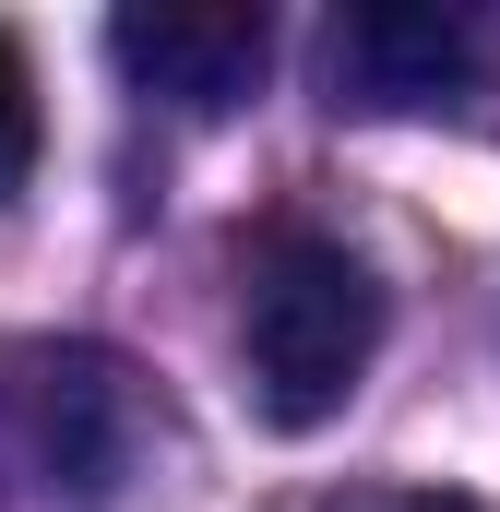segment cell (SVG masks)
<instances>
[{
  "instance_id": "obj_1",
  "label": "cell",
  "mask_w": 500,
  "mask_h": 512,
  "mask_svg": "<svg viewBox=\"0 0 500 512\" xmlns=\"http://www.w3.org/2000/svg\"><path fill=\"white\" fill-rule=\"evenodd\" d=\"M381 274L346 239L322 227H274L250 251V286H239V358H250V405L262 429H322L346 417V393L370 382L381 358Z\"/></svg>"
},
{
  "instance_id": "obj_2",
  "label": "cell",
  "mask_w": 500,
  "mask_h": 512,
  "mask_svg": "<svg viewBox=\"0 0 500 512\" xmlns=\"http://www.w3.org/2000/svg\"><path fill=\"white\" fill-rule=\"evenodd\" d=\"M0 405H12V441H24V465H36L48 489L108 501V489L131 477V429H143V405H131V370H120V358H96V346H24Z\"/></svg>"
},
{
  "instance_id": "obj_3",
  "label": "cell",
  "mask_w": 500,
  "mask_h": 512,
  "mask_svg": "<svg viewBox=\"0 0 500 512\" xmlns=\"http://www.w3.org/2000/svg\"><path fill=\"white\" fill-rule=\"evenodd\" d=\"M108 60L143 96L227 120L274 72V24H262V0H131V12H108Z\"/></svg>"
},
{
  "instance_id": "obj_4",
  "label": "cell",
  "mask_w": 500,
  "mask_h": 512,
  "mask_svg": "<svg viewBox=\"0 0 500 512\" xmlns=\"http://www.w3.org/2000/svg\"><path fill=\"white\" fill-rule=\"evenodd\" d=\"M465 72H477V12H441V0H358L322 36L334 108H453Z\"/></svg>"
},
{
  "instance_id": "obj_5",
  "label": "cell",
  "mask_w": 500,
  "mask_h": 512,
  "mask_svg": "<svg viewBox=\"0 0 500 512\" xmlns=\"http://www.w3.org/2000/svg\"><path fill=\"white\" fill-rule=\"evenodd\" d=\"M36 131H48V120H36V60L0 36V203L36 179Z\"/></svg>"
},
{
  "instance_id": "obj_6",
  "label": "cell",
  "mask_w": 500,
  "mask_h": 512,
  "mask_svg": "<svg viewBox=\"0 0 500 512\" xmlns=\"http://www.w3.org/2000/svg\"><path fill=\"white\" fill-rule=\"evenodd\" d=\"M310 512H477L465 489H334V501H310Z\"/></svg>"
}]
</instances>
